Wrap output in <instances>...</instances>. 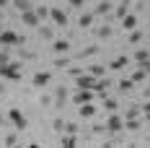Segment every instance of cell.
<instances>
[{
    "label": "cell",
    "instance_id": "5bb4252c",
    "mask_svg": "<svg viewBox=\"0 0 150 148\" xmlns=\"http://www.w3.org/2000/svg\"><path fill=\"white\" fill-rule=\"evenodd\" d=\"M52 49H54L57 55H65V52L70 49V42H67V39H52Z\"/></svg>",
    "mask_w": 150,
    "mask_h": 148
},
{
    "label": "cell",
    "instance_id": "74e56055",
    "mask_svg": "<svg viewBox=\"0 0 150 148\" xmlns=\"http://www.w3.org/2000/svg\"><path fill=\"white\" fill-rule=\"evenodd\" d=\"M140 68H145V73L150 75V60H148V62H140Z\"/></svg>",
    "mask_w": 150,
    "mask_h": 148
},
{
    "label": "cell",
    "instance_id": "ab89813d",
    "mask_svg": "<svg viewBox=\"0 0 150 148\" xmlns=\"http://www.w3.org/2000/svg\"><path fill=\"white\" fill-rule=\"evenodd\" d=\"M3 18H5V13H3V8H0V24H3Z\"/></svg>",
    "mask_w": 150,
    "mask_h": 148
},
{
    "label": "cell",
    "instance_id": "ee69618b",
    "mask_svg": "<svg viewBox=\"0 0 150 148\" xmlns=\"http://www.w3.org/2000/svg\"><path fill=\"white\" fill-rule=\"evenodd\" d=\"M148 119H150V112H148Z\"/></svg>",
    "mask_w": 150,
    "mask_h": 148
},
{
    "label": "cell",
    "instance_id": "9a60e30c",
    "mask_svg": "<svg viewBox=\"0 0 150 148\" xmlns=\"http://www.w3.org/2000/svg\"><path fill=\"white\" fill-rule=\"evenodd\" d=\"M122 29H127V31L137 29V16L135 13H127L124 18H122Z\"/></svg>",
    "mask_w": 150,
    "mask_h": 148
},
{
    "label": "cell",
    "instance_id": "f35d334b",
    "mask_svg": "<svg viewBox=\"0 0 150 148\" xmlns=\"http://www.w3.org/2000/svg\"><path fill=\"white\" fill-rule=\"evenodd\" d=\"M8 3H11V0H0V8H5V5H8Z\"/></svg>",
    "mask_w": 150,
    "mask_h": 148
},
{
    "label": "cell",
    "instance_id": "3957f363",
    "mask_svg": "<svg viewBox=\"0 0 150 148\" xmlns=\"http://www.w3.org/2000/svg\"><path fill=\"white\" fill-rule=\"evenodd\" d=\"M124 130V119L117 114V112H109V119H106V133H122Z\"/></svg>",
    "mask_w": 150,
    "mask_h": 148
},
{
    "label": "cell",
    "instance_id": "4316f807",
    "mask_svg": "<svg viewBox=\"0 0 150 148\" xmlns=\"http://www.w3.org/2000/svg\"><path fill=\"white\" fill-rule=\"evenodd\" d=\"M140 112H142V107H140V104H132V107L127 109V114H124V117H127V119H129V117H140Z\"/></svg>",
    "mask_w": 150,
    "mask_h": 148
},
{
    "label": "cell",
    "instance_id": "5b68a950",
    "mask_svg": "<svg viewBox=\"0 0 150 148\" xmlns=\"http://www.w3.org/2000/svg\"><path fill=\"white\" fill-rule=\"evenodd\" d=\"M8 119L16 125V130H26V127H29V119L23 117L21 109H11V112H8Z\"/></svg>",
    "mask_w": 150,
    "mask_h": 148
},
{
    "label": "cell",
    "instance_id": "d590c367",
    "mask_svg": "<svg viewBox=\"0 0 150 148\" xmlns=\"http://www.w3.org/2000/svg\"><path fill=\"white\" fill-rule=\"evenodd\" d=\"M67 73L73 75V78H78V75H80V73H86V70H83V68H67Z\"/></svg>",
    "mask_w": 150,
    "mask_h": 148
},
{
    "label": "cell",
    "instance_id": "8fae6325",
    "mask_svg": "<svg viewBox=\"0 0 150 148\" xmlns=\"http://www.w3.org/2000/svg\"><path fill=\"white\" fill-rule=\"evenodd\" d=\"M111 11H114V5H111V0H98V5L93 8V13L96 16H111Z\"/></svg>",
    "mask_w": 150,
    "mask_h": 148
},
{
    "label": "cell",
    "instance_id": "44dd1931",
    "mask_svg": "<svg viewBox=\"0 0 150 148\" xmlns=\"http://www.w3.org/2000/svg\"><path fill=\"white\" fill-rule=\"evenodd\" d=\"M13 3V8L16 11H31L34 5H31V0H11Z\"/></svg>",
    "mask_w": 150,
    "mask_h": 148
},
{
    "label": "cell",
    "instance_id": "ffe728a7",
    "mask_svg": "<svg viewBox=\"0 0 150 148\" xmlns=\"http://www.w3.org/2000/svg\"><path fill=\"white\" fill-rule=\"evenodd\" d=\"M39 36L47 39V42H52V39H54V29H52V26H39Z\"/></svg>",
    "mask_w": 150,
    "mask_h": 148
},
{
    "label": "cell",
    "instance_id": "52a82bcc",
    "mask_svg": "<svg viewBox=\"0 0 150 148\" xmlns=\"http://www.w3.org/2000/svg\"><path fill=\"white\" fill-rule=\"evenodd\" d=\"M96 81H98V78L86 70V73H80L78 78H75V86H78V89H96Z\"/></svg>",
    "mask_w": 150,
    "mask_h": 148
},
{
    "label": "cell",
    "instance_id": "4fadbf2b",
    "mask_svg": "<svg viewBox=\"0 0 150 148\" xmlns=\"http://www.w3.org/2000/svg\"><path fill=\"white\" fill-rule=\"evenodd\" d=\"M93 21H96V13L88 11V13H83L80 18H78V26H80V29H91V26H93Z\"/></svg>",
    "mask_w": 150,
    "mask_h": 148
},
{
    "label": "cell",
    "instance_id": "9c48e42d",
    "mask_svg": "<svg viewBox=\"0 0 150 148\" xmlns=\"http://www.w3.org/2000/svg\"><path fill=\"white\" fill-rule=\"evenodd\" d=\"M54 107L57 109H65L67 107V86H57L54 89Z\"/></svg>",
    "mask_w": 150,
    "mask_h": 148
},
{
    "label": "cell",
    "instance_id": "277c9868",
    "mask_svg": "<svg viewBox=\"0 0 150 148\" xmlns=\"http://www.w3.org/2000/svg\"><path fill=\"white\" fill-rule=\"evenodd\" d=\"M21 21H23L29 29H39V26H42V18L36 16L34 8H31V11H21Z\"/></svg>",
    "mask_w": 150,
    "mask_h": 148
},
{
    "label": "cell",
    "instance_id": "8d00e7d4",
    "mask_svg": "<svg viewBox=\"0 0 150 148\" xmlns=\"http://www.w3.org/2000/svg\"><path fill=\"white\" fill-rule=\"evenodd\" d=\"M86 5V0H70V8H83Z\"/></svg>",
    "mask_w": 150,
    "mask_h": 148
},
{
    "label": "cell",
    "instance_id": "4dcf8cb0",
    "mask_svg": "<svg viewBox=\"0 0 150 148\" xmlns=\"http://www.w3.org/2000/svg\"><path fill=\"white\" fill-rule=\"evenodd\" d=\"M137 42H142V31L132 29V31H129V44H137Z\"/></svg>",
    "mask_w": 150,
    "mask_h": 148
},
{
    "label": "cell",
    "instance_id": "d4e9b609",
    "mask_svg": "<svg viewBox=\"0 0 150 148\" xmlns=\"http://www.w3.org/2000/svg\"><path fill=\"white\" fill-rule=\"evenodd\" d=\"M96 34H98V39H109V36H111V34H114V29H111V26H109V24H104V26H101V29L96 31Z\"/></svg>",
    "mask_w": 150,
    "mask_h": 148
},
{
    "label": "cell",
    "instance_id": "f1b7e54d",
    "mask_svg": "<svg viewBox=\"0 0 150 148\" xmlns=\"http://www.w3.org/2000/svg\"><path fill=\"white\" fill-rule=\"evenodd\" d=\"M34 11H36V16H39L42 21H44V18H49V11H52V8H47V5H36Z\"/></svg>",
    "mask_w": 150,
    "mask_h": 148
},
{
    "label": "cell",
    "instance_id": "cb8c5ba5",
    "mask_svg": "<svg viewBox=\"0 0 150 148\" xmlns=\"http://www.w3.org/2000/svg\"><path fill=\"white\" fill-rule=\"evenodd\" d=\"M91 55H98V44H91V47H86V49L78 52V57H91Z\"/></svg>",
    "mask_w": 150,
    "mask_h": 148
},
{
    "label": "cell",
    "instance_id": "2e32d148",
    "mask_svg": "<svg viewBox=\"0 0 150 148\" xmlns=\"http://www.w3.org/2000/svg\"><path fill=\"white\" fill-rule=\"evenodd\" d=\"M60 146H65V148H75L78 146V138H75V133H65L60 138Z\"/></svg>",
    "mask_w": 150,
    "mask_h": 148
},
{
    "label": "cell",
    "instance_id": "d6986e66",
    "mask_svg": "<svg viewBox=\"0 0 150 148\" xmlns=\"http://www.w3.org/2000/svg\"><path fill=\"white\" fill-rule=\"evenodd\" d=\"M140 127H142V122H140L137 117H129V119H124V130H132V133H137Z\"/></svg>",
    "mask_w": 150,
    "mask_h": 148
},
{
    "label": "cell",
    "instance_id": "30bf717a",
    "mask_svg": "<svg viewBox=\"0 0 150 148\" xmlns=\"http://www.w3.org/2000/svg\"><path fill=\"white\" fill-rule=\"evenodd\" d=\"M31 81H34V86H36V89H44L47 83H52V73H49V70H39V73H34Z\"/></svg>",
    "mask_w": 150,
    "mask_h": 148
},
{
    "label": "cell",
    "instance_id": "d6a6232c",
    "mask_svg": "<svg viewBox=\"0 0 150 148\" xmlns=\"http://www.w3.org/2000/svg\"><path fill=\"white\" fill-rule=\"evenodd\" d=\"M52 127H54V130H57V133H65V119H54V122H52Z\"/></svg>",
    "mask_w": 150,
    "mask_h": 148
},
{
    "label": "cell",
    "instance_id": "f6af8a7d",
    "mask_svg": "<svg viewBox=\"0 0 150 148\" xmlns=\"http://www.w3.org/2000/svg\"><path fill=\"white\" fill-rule=\"evenodd\" d=\"M0 65H3V62H0Z\"/></svg>",
    "mask_w": 150,
    "mask_h": 148
},
{
    "label": "cell",
    "instance_id": "6da1fadb",
    "mask_svg": "<svg viewBox=\"0 0 150 148\" xmlns=\"http://www.w3.org/2000/svg\"><path fill=\"white\" fill-rule=\"evenodd\" d=\"M21 65H23V62H18V60H11V62L0 65V75H3L5 81H21Z\"/></svg>",
    "mask_w": 150,
    "mask_h": 148
},
{
    "label": "cell",
    "instance_id": "e575fe53",
    "mask_svg": "<svg viewBox=\"0 0 150 148\" xmlns=\"http://www.w3.org/2000/svg\"><path fill=\"white\" fill-rule=\"evenodd\" d=\"M65 133H78V125L75 122H65Z\"/></svg>",
    "mask_w": 150,
    "mask_h": 148
},
{
    "label": "cell",
    "instance_id": "603a6c76",
    "mask_svg": "<svg viewBox=\"0 0 150 148\" xmlns=\"http://www.w3.org/2000/svg\"><path fill=\"white\" fill-rule=\"evenodd\" d=\"M132 60H135L137 65H140V62H148V60H150V52H148V49H137Z\"/></svg>",
    "mask_w": 150,
    "mask_h": 148
},
{
    "label": "cell",
    "instance_id": "ba28073f",
    "mask_svg": "<svg viewBox=\"0 0 150 148\" xmlns=\"http://www.w3.org/2000/svg\"><path fill=\"white\" fill-rule=\"evenodd\" d=\"M96 99V91L93 89H78V94L73 96L75 104H86V102H93Z\"/></svg>",
    "mask_w": 150,
    "mask_h": 148
},
{
    "label": "cell",
    "instance_id": "f546056e",
    "mask_svg": "<svg viewBox=\"0 0 150 148\" xmlns=\"http://www.w3.org/2000/svg\"><path fill=\"white\" fill-rule=\"evenodd\" d=\"M70 62H73L70 57H57V60H54V68H60V70H65V68H70Z\"/></svg>",
    "mask_w": 150,
    "mask_h": 148
},
{
    "label": "cell",
    "instance_id": "ac0fdd59",
    "mask_svg": "<svg viewBox=\"0 0 150 148\" xmlns=\"http://www.w3.org/2000/svg\"><path fill=\"white\" fill-rule=\"evenodd\" d=\"M93 114H96V107H93V102H86V104H80V117L91 119Z\"/></svg>",
    "mask_w": 150,
    "mask_h": 148
},
{
    "label": "cell",
    "instance_id": "83f0119b",
    "mask_svg": "<svg viewBox=\"0 0 150 148\" xmlns=\"http://www.w3.org/2000/svg\"><path fill=\"white\" fill-rule=\"evenodd\" d=\"M88 73H91V75H96V78H101V75L106 73V68H104V65H91Z\"/></svg>",
    "mask_w": 150,
    "mask_h": 148
},
{
    "label": "cell",
    "instance_id": "e0dca14e",
    "mask_svg": "<svg viewBox=\"0 0 150 148\" xmlns=\"http://www.w3.org/2000/svg\"><path fill=\"white\" fill-rule=\"evenodd\" d=\"M135 89V81L132 78H122V81H117V91H122V94H127V91Z\"/></svg>",
    "mask_w": 150,
    "mask_h": 148
},
{
    "label": "cell",
    "instance_id": "7402d4cb",
    "mask_svg": "<svg viewBox=\"0 0 150 148\" xmlns=\"http://www.w3.org/2000/svg\"><path fill=\"white\" fill-rule=\"evenodd\" d=\"M117 107H119V102L117 99H109V94L104 96V109L106 112H117Z\"/></svg>",
    "mask_w": 150,
    "mask_h": 148
},
{
    "label": "cell",
    "instance_id": "484cf974",
    "mask_svg": "<svg viewBox=\"0 0 150 148\" xmlns=\"http://www.w3.org/2000/svg\"><path fill=\"white\" fill-rule=\"evenodd\" d=\"M129 78H132L135 83H140V81H145V78H148V73H145V68H137V70L129 75Z\"/></svg>",
    "mask_w": 150,
    "mask_h": 148
},
{
    "label": "cell",
    "instance_id": "b9f144b4",
    "mask_svg": "<svg viewBox=\"0 0 150 148\" xmlns=\"http://www.w3.org/2000/svg\"><path fill=\"white\" fill-rule=\"evenodd\" d=\"M3 122H5V117H3V114H0V127H3Z\"/></svg>",
    "mask_w": 150,
    "mask_h": 148
},
{
    "label": "cell",
    "instance_id": "1f68e13d",
    "mask_svg": "<svg viewBox=\"0 0 150 148\" xmlns=\"http://www.w3.org/2000/svg\"><path fill=\"white\" fill-rule=\"evenodd\" d=\"M18 143V135L16 133H5V146H16Z\"/></svg>",
    "mask_w": 150,
    "mask_h": 148
},
{
    "label": "cell",
    "instance_id": "7c38bea8",
    "mask_svg": "<svg viewBox=\"0 0 150 148\" xmlns=\"http://www.w3.org/2000/svg\"><path fill=\"white\" fill-rule=\"evenodd\" d=\"M127 65H129V57L127 55H119V57H114L109 62V70H124Z\"/></svg>",
    "mask_w": 150,
    "mask_h": 148
},
{
    "label": "cell",
    "instance_id": "7a4b0ae2",
    "mask_svg": "<svg viewBox=\"0 0 150 148\" xmlns=\"http://www.w3.org/2000/svg\"><path fill=\"white\" fill-rule=\"evenodd\" d=\"M23 36L21 34H16V31H11V29H3L0 31V44L3 47H23Z\"/></svg>",
    "mask_w": 150,
    "mask_h": 148
},
{
    "label": "cell",
    "instance_id": "7bdbcfd3",
    "mask_svg": "<svg viewBox=\"0 0 150 148\" xmlns=\"http://www.w3.org/2000/svg\"><path fill=\"white\" fill-rule=\"evenodd\" d=\"M0 31H3V24H0Z\"/></svg>",
    "mask_w": 150,
    "mask_h": 148
},
{
    "label": "cell",
    "instance_id": "8992f818",
    "mask_svg": "<svg viewBox=\"0 0 150 148\" xmlns=\"http://www.w3.org/2000/svg\"><path fill=\"white\" fill-rule=\"evenodd\" d=\"M49 18H52V21H54V26H60V29H65V26L70 24L67 11H62V8H52V11H49Z\"/></svg>",
    "mask_w": 150,
    "mask_h": 148
},
{
    "label": "cell",
    "instance_id": "60d3db41",
    "mask_svg": "<svg viewBox=\"0 0 150 148\" xmlns=\"http://www.w3.org/2000/svg\"><path fill=\"white\" fill-rule=\"evenodd\" d=\"M3 91H5V86H3V83H0V96H3Z\"/></svg>",
    "mask_w": 150,
    "mask_h": 148
},
{
    "label": "cell",
    "instance_id": "836d02e7",
    "mask_svg": "<svg viewBox=\"0 0 150 148\" xmlns=\"http://www.w3.org/2000/svg\"><path fill=\"white\" fill-rule=\"evenodd\" d=\"M18 49H21V52H18V55H21V60H34V57H36L34 52H29V49H23V47H18Z\"/></svg>",
    "mask_w": 150,
    "mask_h": 148
}]
</instances>
